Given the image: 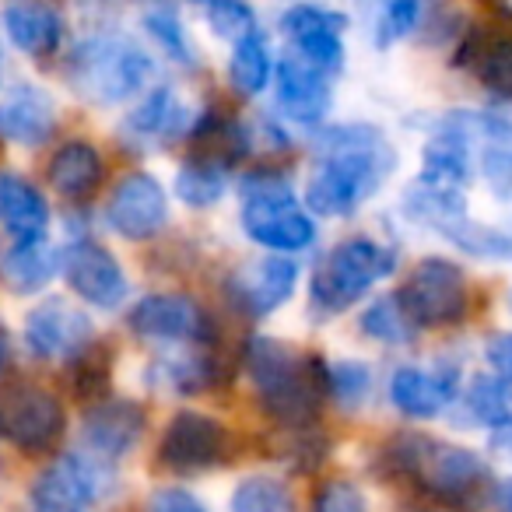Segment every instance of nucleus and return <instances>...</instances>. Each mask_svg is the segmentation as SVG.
<instances>
[{"mask_svg":"<svg viewBox=\"0 0 512 512\" xmlns=\"http://www.w3.org/2000/svg\"><path fill=\"white\" fill-rule=\"evenodd\" d=\"M393 151L376 127H334L320 141V169L306 186V200L323 218H344L386 183Z\"/></svg>","mask_w":512,"mask_h":512,"instance_id":"nucleus-1","label":"nucleus"},{"mask_svg":"<svg viewBox=\"0 0 512 512\" xmlns=\"http://www.w3.org/2000/svg\"><path fill=\"white\" fill-rule=\"evenodd\" d=\"M386 463L393 474L414 477L439 502L460 512H477L488 498L491 477L477 453L449 442H435L425 435H400L386 446Z\"/></svg>","mask_w":512,"mask_h":512,"instance_id":"nucleus-2","label":"nucleus"},{"mask_svg":"<svg viewBox=\"0 0 512 512\" xmlns=\"http://www.w3.org/2000/svg\"><path fill=\"white\" fill-rule=\"evenodd\" d=\"M246 372L260 407L288 428L313 425L320 414V372L316 362L295 355L274 337H253L246 348Z\"/></svg>","mask_w":512,"mask_h":512,"instance_id":"nucleus-3","label":"nucleus"},{"mask_svg":"<svg viewBox=\"0 0 512 512\" xmlns=\"http://www.w3.org/2000/svg\"><path fill=\"white\" fill-rule=\"evenodd\" d=\"M151 78V57L123 36L85 39L67 60V81L85 102L116 106L137 95Z\"/></svg>","mask_w":512,"mask_h":512,"instance_id":"nucleus-4","label":"nucleus"},{"mask_svg":"<svg viewBox=\"0 0 512 512\" xmlns=\"http://www.w3.org/2000/svg\"><path fill=\"white\" fill-rule=\"evenodd\" d=\"M242 228L253 242L274 253H299L316 239V225L295 200L285 176H249L242 183Z\"/></svg>","mask_w":512,"mask_h":512,"instance_id":"nucleus-5","label":"nucleus"},{"mask_svg":"<svg viewBox=\"0 0 512 512\" xmlns=\"http://www.w3.org/2000/svg\"><path fill=\"white\" fill-rule=\"evenodd\" d=\"M397 267V253L383 242L348 239L323 256V264L313 274V306L334 316L355 306L376 281Z\"/></svg>","mask_w":512,"mask_h":512,"instance_id":"nucleus-6","label":"nucleus"},{"mask_svg":"<svg viewBox=\"0 0 512 512\" xmlns=\"http://www.w3.org/2000/svg\"><path fill=\"white\" fill-rule=\"evenodd\" d=\"M404 316L414 327L425 330H442L453 327L467 316L470 306V292H467V278L456 264L439 260V256H428L407 274L404 288L397 295Z\"/></svg>","mask_w":512,"mask_h":512,"instance_id":"nucleus-7","label":"nucleus"},{"mask_svg":"<svg viewBox=\"0 0 512 512\" xmlns=\"http://www.w3.org/2000/svg\"><path fill=\"white\" fill-rule=\"evenodd\" d=\"M64 435V407L36 383H11L0 390V439L22 453H46Z\"/></svg>","mask_w":512,"mask_h":512,"instance_id":"nucleus-8","label":"nucleus"},{"mask_svg":"<svg viewBox=\"0 0 512 512\" xmlns=\"http://www.w3.org/2000/svg\"><path fill=\"white\" fill-rule=\"evenodd\" d=\"M109 484V463L92 453L53 460L32 484V512H88Z\"/></svg>","mask_w":512,"mask_h":512,"instance_id":"nucleus-9","label":"nucleus"},{"mask_svg":"<svg viewBox=\"0 0 512 512\" xmlns=\"http://www.w3.org/2000/svg\"><path fill=\"white\" fill-rule=\"evenodd\" d=\"M228 432L218 418L200 411H179L165 425L158 442V460L172 474H200L207 467H218L225 460Z\"/></svg>","mask_w":512,"mask_h":512,"instance_id":"nucleus-10","label":"nucleus"},{"mask_svg":"<svg viewBox=\"0 0 512 512\" xmlns=\"http://www.w3.org/2000/svg\"><path fill=\"white\" fill-rule=\"evenodd\" d=\"M295 281H299L295 260H288V256H256V260H246L228 274V299L239 313L264 320L292 299Z\"/></svg>","mask_w":512,"mask_h":512,"instance_id":"nucleus-11","label":"nucleus"},{"mask_svg":"<svg viewBox=\"0 0 512 512\" xmlns=\"http://www.w3.org/2000/svg\"><path fill=\"white\" fill-rule=\"evenodd\" d=\"M106 221L116 235L130 242H144L158 235L169 221V200L155 176L148 172H130L120 179L106 204Z\"/></svg>","mask_w":512,"mask_h":512,"instance_id":"nucleus-12","label":"nucleus"},{"mask_svg":"<svg viewBox=\"0 0 512 512\" xmlns=\"http://www.w3.org/2000/svg\"><path fill=\"white\" fill-rule=\"evenodd\" d=\"M95 341V327L78 306L64 299H50L36 306L25 320V344L36 358L57 362V358H74Z\"/></svg>","mask_w":512,"mask_h":512,"instance_id":"nucleus-13","label":"nucleus"},{"mask_svg":"<svg viewBox=\"0 0 512 512\" xmlns=\"http://www.w3.org/2000/svg\"><path fill=\"white\" fill-rule=\"evenodd\" d=\"M64 278L74 288V295L95 309H116L127 299V274H123L120 260L109 253L106 246L85 239L74 242L64 253Z\"/></svg>","mask_w":512,"mask_h":512,"instance_id":"nucleus-14","label":"nucleus"},{"mask_svg":"<svg viewBox=\"0 0 512 512\" xmlns=\"http://www.w3.org/2000/svg\"><path fill=\"white\" fill-rule=\"evenodd\" d=\"M281 29L288 32L299 57H306L320 71L337 74L344 67V15L320 4H295L281 18Z\"/></svg>","mask_w":512,"mask_h":512,"instance_id":"nucleus-15","label":"nucleus"},{"mask_svg":"<svg viewBox=\"0 0 512 512\" xmlns=\"http://www.w3.org/2000/svg\"><path fill=\"white\" fill-rule=\"evenodd\" d=\"M81 435H85V449L92 456L106 463L120 460L144 435L141 404H134V400H99L95 407H88Z\"/></svg>","mask_w":512,"mask_h":512,"instance_id":"nucleus-16","label":"nucleus"},{"mask_svg":"<svg viewBox=\"0 0 512 512\" xmlns=\"http://www.w3.org/2000/svg\"><path fill=\"white\" fill-rule=\"evenodd\" d=\"M130 330L148 341H197L207 334V316L190 295H148L130 313Z\"/></svg>","mask_w":512,"mask_h":512,"instance_id":"nucleus-17","label":"nucleus"},{"mask_svg":"<svg viewBox=\"0 0 512 512\" xmlns=\"http://www.w3.org/2000/svg\"><path fill=\"white\" fill-rule=\"evenodd\" d=\"M327 71L309 64L306 57H285L278 64V106L295 123H320L330 109Z\"/></svg>","mask_w":512,"mask_h":512,"instance_id":"nucleus-18","label":"nucleus"},{"mask_svg":"<svg viewBox=\"0 0 512 512\" xmlns=\"http://www.w3.org/2000/svg\"><path fill=\"white\" fill-rule=\"evenodd\" d=\"M4 29H8L11 43L29 53L32 60H50L64 39V22L50 0H8Z\"/></svg>","mask_w":512,"mask_h":512,"instance_id":"nucleus-19","label":"nucleus"},{"mask_svg":"<svg viewBox=\"0 0 512 512\" xmlns=\"http://www.w3.org/2000/svg\"><path fill=\"white\" fill-rule=\"evenodd\" d=\"M57 127V106L36 85H22L0 102V137L11 144L36 148Z\"/></svg>","mask_w":512,"mask_h":512,"instance_id":"nucleus-20","label":"nucleus"},{"mask_svg":"<svg viewBox=\"0 0 512 512\" xmlns=\"http://www.w3.org/2000/svg\"><path fill=\"white\" fill-rule=\"evenodd\" d=\"M0 225L15 242L43 239L50 225V204L18 172H0Z\"/></svg>","mask_w":512,"mask_h":512,"instance_id":"nucleus-21","label":"nucleus"},{"mask_svg":"<svg viewBox=\"0 0 512 512\" xmlns=\"http://www.w3.org/2000/svg\"><path fill=\"white\" fill-rule=\"evenodd\" d=\"M390 397L407 418H435L456 397V372H425L400 365L390 376Z\"/></svg>","mask_w":512,"mask_h":512,"instance_id":"nucleus-22","label":"nucleus"},{"mask_svg":"<svg viewBox=\"0 0 512 512\" xmlns=\"http://www.w3.org/2000/svg\"><path fill=\"white\" fill-rule=\"evenodd\" d=\"M102 155L88 141H67L53 151L50 165H46V176H50L53 190L67 200H88L102 183Z\"/></svg>","mask_w":512,"mask_h":512,"instance_id":"nucleus-23","label":"nucleus"},{"mask_svg":"<svg viewBox=\"0 0 512 512\" xmlns=\"http://www.w3.org/2000/svg\"><path fill=\"white\" fill-rule=\"evenodd\" d=\"M470 179V148H467V130L460 120L442 127L432 141L421 151V183L435 186H453L460 190Z\"/></svg>","mask_w":512,"mask_h":512,"instance_id":"nucleus-24","label":"nucleus"},{"mask_svg":"<svg viewBox=\"0 0 512 512\" xmlns=\"http://www.w3.org/2000/svg\"><path fill=\"white\" fill-rule=\"evenodd\" d=\"M57 264H60V256L53 253L43 239L15 242L8 253L0 256V281L8 285V292L32 295L50 285V278L57 274Z\"/></svg>","mask_w":512,"mask_h":512,"instance_id":"nucleus-25","label":"nucleus"},{"mask_svg":"<svg viewBox=\"0 0 512 512\" xmlns=\"http://www.w3.org/2000/svg\"><path fill=\"white\" fill-rule=\"evenodd\" d=\"M186 120V106L176 99L172 88H155L134 113L127 116V130L134 137H144V141H172V137L183 134Z\"/></svg>","mask_w":512,"mask_h":512,"instance_id":"nucleus-26","label":"nucleus"},{"mask_svg":"<svg viewBox=\"0 0 512 512\" xmlns=\"http://www.w3.org/2000/svg\"><path fill=\"white\" fill-rule=\"evenodd\" d=\"M228 81L239 95L253 99L267 88L271 81V46H267L264 32H246V36L235 39L232 64H228Z\"/></svg>","mask_w":512,"mask_h":512,"instance_id":"nucleus-27","label":"nucleus"},{"mask_svg":"<svg viewBox=\"0 0 512 512\" xmlns=\"http://www.w3.org/2000/svg\"><path fill=\"white\" fill-rule=\"evenodd\" d=\"M477 130L484 134V179L498 200H512V127L495 116H477Z\"/></svg>","mask_w":512,"mask_h":512,"instance_id":"nucleus-28","label":"nucleus"},{"mask_svg":"<svg viewBox=\"0 0 512 512\" xmlns=\"http://www.w3.org/2000/svg\"><path fill=\"white\" fill-rule=\"evenodd\" d=\"M404 211L414 221L432 228H449L453 221L467 218V204H463V193L453 186H435V183H414L404 197Z\"/></svg>","mask_w":512,"mask_h":512,"instance_id":"nucleus-29","label":"nucleus"},{"mask_svg":"<svg viewBox=\"0 0 512 512\" xmlns=\"http://www.w3.org/2000/svg\"><path fill=\"white\" fill-rule=\"evenodd\" d=\"M176 193L186 207H211L225 193V165L211 155H193L179 165Z\"/></svg>","mask_w":512,"mask_h":512,"instance_id":"nucleus-30","label":"nucleus"},{"mask_svg":"<svg viewBox=\"0 0 512 512\" xmlns=\"http://www.w3.org/2000/svg\"><path fill=\"white\" fill-rule=\"evenodd\" d=\"M232 512H295V495L278 477H246L232 491Z\"/></svg>","mask_w":512,"mask_h":512,"instance_id":"nucleus-31","label":"nucleus"},{"mask_svg":"<svg viewBox=\"0 0 512 512\" xmlns=\"http://www.w3.org/2000/svg\"><path fill=\"white\" fill-rule=\"evenodd\" d=\"M463 404H467L470 418H474L477 425L502 428L505 421L512 418L505 383H502V379H495V376H477L474 383L467 386V397H463Z\"/></svg>","mask_w":512,"mask_h":512,"instance_id":"nucleus-32","label":"nucleus"},{"mask_svg":"<svg viewBox=\"0 0 512 512\" xmlns=\"http://www.w3.org/2000/svg\"><path fill=\"white\" fill-rule=\"evenodd\" d=\"M71 386L81 400H95V397H106L109 390V376H113V355L99 344H88L85 351L71 358Z\"/></svg>","mask_w":512,"mask_h":512,"instance_id":"nucleus-33","label":"nucleus"},{"mask_svg":"<svg viewBox=\"0 0 512 512\" xmlns=\"http://www.w3.org/2000/svg\"><path fill=\"white\" fill-rule=\"evenodd\" d=\"M449 242L463 249V253H474V256H495V260H509L512 256V239L502 235L498 228H484L470 218L453 221L449 228H442Z\"/></svg>","mask_w":512,"mask_h":512,"instance_id":"nucleus-34","label":"nucleus"},{"mask_svg":"<svg viewBox=\"0 0 512 512\" xmlns=\"http://www.w3.org/2000/svg\"><path fill=\"white\" fill-rule=\"evenodd\" d=\"M362 334L383 344H407L414 334V323L404 316L397 299H379L376 306H369L362 313Z\"/></svg>","mask_w":512,"mask_h":512,"instance_id":"nucleus-35","label":"nucleus"},{"mask_svg":"<svg viewBox=\"0 0 512 512\" xmlns=\"http://www.w3.org/2000/svg\"><path fill=\"white\" fill-rule=\"evenodd\" d=\"M144 29H148V36L155 39L176 64L193 67V46H190V39H186L183 22H179L176 11L158 4V8H151L148 15H144Z\"/></svg>","mask_w":512,"mask_h":512,"instance_id":"nucleus-36","label":"nucleus"},{"mask_svg":"<svg viewBox=\"0 0 512 512\" xmlns=\"http://www.w3.org/2000/svg\"><path fill=\"white\" fill-rule=\"evenodd\" d=\"M148 379L172 393H193L211 383V365L200 362V358H165L151 369Z\"/></svg>","mask_w":512,"mask_h":512,"instance_id":"nucleus-37","label":"nucleus"},{"mask_svg":"<svg viewBox=\"0 0 512 512\" xmlns=\"http://www.w3.org/2000/svg\"><path fill=\"white\" fill-rule=\"evenodd\" d=\"M421 11H425V0H383L376 18V43L390 46L397 39L411 36L421 22Z\"/></svg>","mask_w":512,"mask_h":512,"instance_id":"nucleus-38","label":"nucleus"},{"mask_svg":"<svg viewBox=\"0 0 512 512\" xmlns=\"http://www.w3.org/2000/svg\"><path fill=\"white\" fill-rule=\"evenodd\" d=\"M477 74L481 81L498 95H512V36L491 39L477 53Z\"/></svg>","mask_w":512,"mask_h":512,"instance_id":"nucleus-39","label":"nucleus"},{"mask_svg":"<svg viewBox=\"0 0 512 512\" xmlns=\"http://www.w3.org/2000/svg\"><path fill=\"white\" fill-rule=\"evenodd\" d=\"M200 8H204L207 22L218 36L225 39H239L246 32H253V8H249L246 0H197Z\"/></svg>","mask_w":512,"mask_h":512,"instance_id":"nucleus-40","label":"nucleus"},{"mask_svg":"<svg viewBox=\"0 0 512 512\" xmlns=\"http://www.w3.org/2000/svg\"><path fill=\"white\" fill-rule=\"evenodd\" d=\"M369 386H372V372L369 365L362 362H337L330 365L327 372V390L341 400L344 407H358L365 397H369Z\"/></svg>","mask_w":512,"mask_h":512,"instance_id":"nucleus-41","label":"nucleus"},{"mask_svg":"<svg viewBox=\"0 0 512 512\" xmlns=\"http://www.w3.org/2000/svg\"><path fill=\"white\" fill-rule=\"evenodd\" d=\"M313 512H369L362 488L355 481H327L313 495Z\"/></svg>","mask_w":512,"mask_h":512,"instance_id":"nucleus-42","label":"nucleus"},{"mask_svg":"<svg viewBox=\"0 0 512 512\" xmlns=\"http://www.w3.org/2000/svg\"><path fill=\"white\" fill-rule=\"evenodd\" d=\"M144 512H207L204 502L197 495H190L186 488H162L148 498Z\"/></svg>","mask_w":512,"mask_h":512,"instance_id":"nucleus-43","label":"nucleus"},{"mask_svg":"<svg viewBox=\"0 0 512 512\" xmlns=\"http://www.w3.org/2000/svg\"><path fill=\"white\" fill-rule=\"evenodd\" d=\"M484 355H488L491 369L498 372V379L505 386H512V334H495L488 341V348H484Z\"/></svg>","mask_w":512,"mask_h":512,"instance_id":"nucleus-44","label":"nucleus"},{"mask_svg":"<svg viewBox=\"0 0 512 512\" xmlns=\"http://www.w3.org/2000/svg\"><path fill=\"white\" fill-rule=\"evenodd\" d=\"M495 498H498V509H502V512H512V477H509V481L498 484Z\"/></svg>","mask_w":512,"mask_h":512,"instance_id":"nucleus-45","label":"nucleus"},{"mask_svg":"<svg viewBox=\"0 0 512 512\" xmlns=\"http://www.w3.org/2000/svg\"><path fill=\"white\" fill-rule=\"evenodd\" d=\"M495 446H502V449H509V453H512V418L505 421L502 432L495 435Z\"/></svg>","mask_w":512,"mask_h":512,"instance_id":"nucleus-46","label":"nucleus"},{"mask_svg":"<svg viewBox=\"0 0 512 512\" xmlns=\"http://www.w3.org/2000/svg\"><path fill=\"white\" fill-rule=\"evenodd\" d=\"M0 358H4V327H0Z\"/></svg>","mask_w":512,"mask_h":512,"instance_id":"nucleus-47","label":"nucleus"},{"mask_svg":"<svg viewBox=\"0 0 512 512\" xmlns=\"http://www.w3.org/2000/svg\"><path fill=\"white\" fill-rule=\"evenodd\" d=\"M425 512H435V509H425Z\"/></svg>","mask_w":512,"mask_h":512,"instance_id":"nucleus-48","label":"nucleus"}]
</instances>
